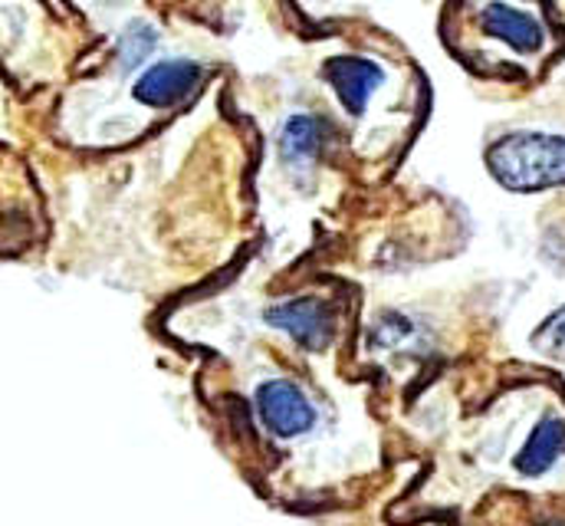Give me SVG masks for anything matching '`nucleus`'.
Returning <instances> with one entry per match:
<instances>
[{
  "label": "nucleus",
  "mask_w": 565,
  "mask_h": 526,
  "mask_svg": "<svg viewBox=\"0 0 565 526\" xmlns=\"http://www.w3.org/2000/svg\"><path fill=\"white\" fill-rule=\"evenodd\" d=\"M487 168L510 191L565 188V135L510 132L490 145Z\"/></svg>",
  "instance_id": "1"
},
{
  "label": "nucleus",
  "mask_w": 565,
  "mask_h": 526,
  "mask_svg": "<svg viewBox=\"0 0 565 526\" xmlns=\"http://www.w3.org/2000/svg\"><path fill=\"white\" fill-rule=\"evenodd\" d=\"M329 90L335 93L339 106L352 116L362 119L372 106V96L385 86L388 73L382 70V63L369 60V56H355V53H342L332 56L322 70Z\"/></svg>",
  "instance_id": "2"
},
{
  "label": "nucleus",
  "mask_w": 565,
  "mask_h": 526,
  "mask_svg": "<svg viewBox=\"0 0 565 526\" xmlns=\"http://www.w3.org/2000/svg\"><path fill=\"white\" fill-rule=\"evenodd\" d=\"M264 319L312 353L326 349L335 336V316L319 296H296V299L277 303L264 313Z\"/></svg>",
  "instance_id": "3"
},
{
  "label": "nucleus",
  "mask_w": 565,
  "mask_h": 526,
  "mask_svg": "<svg viewBox=\"0 0 565 526\" xmlns=\"http://www.w3.org/2000/svg\"><path fill=\"white\" fill-rule=\"evenodd\" d=\"M201 76L204 70L194 60H161L136 80L132 96L148 109H171L198 90Z\"/></svg>",
  "instance_id": "4"
},
{
  "label": "nucleus",
  "mask_w": 565,
  "mask_h": 526,
  "mask_svg": "<svg viewBox=\"0 0 565 526\" xmlns=\"http://www.w3.org/2000/svg\"><path fill=\"white\" fill-rule=\"evenodd\" d=\"M257 411L277 438H299L312 428L316 408L289 379H270L257 389Z\"/></svg>",
  "instance_id": "5"
},
{
  "label": "nucleus",
  "mask_w": 565,
  "mask_h": 526,
  "mask_svg": "<svg viewBox=\"0 0 565 526\" xmlns=\"http://www.w3.org/2000/svg\"><path fill=\"white\" fill-rule=\"evenodd\" d=\"M480 30L500 43H507L510 50L516 53H540L543 43H546V30L543 23L520 10V7H510L503 0H493L480 10Z\"/></svg>",
  "instance_id": "6"
},
{
  "label": "nucleus",
  "mask_w": 565,
  "mask_h": 526,
  "mask_svg": "<svg viewBox=\"0 0 565 526\" xmlns=\"http://www.w3.org/2000/svg\"><path fill=\"white\" fill-rule=\"evenodd\" d=\"M326 138H329L326 119L309 116V113H296V116H289V119L282 123L280 135H277V141H280V158L289 168H296V171L312 168V165L319 161L322 148H326Z\"/></svg>",
  "instance_id": "7"
},
{
  "label": "nucleus",
  "mask_w": 565,
  "mask_h": 526,
  "mask_svg": "<svg viewBox=\"0 0 565 526\" xmlns=\"http://www.w3.org/2000/svg\"><path fill=\"white\" fill-rule=\"evenodd\" d=\"M565 448V421L563 418H556V414H550V418H543L536 428H533V434L526 438V444H523V451L516 454V471L523 474V477H540V474H546L553 464H556V457H559V451Z\"/></svg>",
  "instance_id": "8"
},
{
  "label": "nucleus",
  "mask_w": 565,
  "mask_h": 526,
  "mask_svg": "<svg viewBox=\"0 0 565 526\" xmlns=\"http://www.w3.org/2000/svg\"><path fill=\"white\" fill-rule=\"evenodd\" d=\"M158 46V30L148 23V20H136L122 30L119 36V46H116V56H119V70L122 73H132L139 70L141 63L154 53Z\"/></svg>",
  "instance_id": "9"
},
{
  "label": "nucleus",
  "mask_w": 565,
  "mask_h": 526,
  "mask_svg": "<svg viewBox=\"0 0 565 526\" xmlns=\"http://www.w3.org/2000/svg\"><path fill=\"white\" fill-rule=\"evenodd\" d=\"M533 343H536V349L565 359V306L563 309H556V313L536 329V339H533Z\"/></svg>",
  "instance_id": "10"
},
{
  "label": "nucleus",
  "mask_w": 565,
  "mask_h": 526,
  "mask_svg": "<svg viewBox=\"0 0 565 526\" xmlns=\"http://www.w3.org/2000/svg\"><path fill=\"white\" fill-rule=\"evenodd\" d=\"M533 526H565V517H546V520H540V524Z\"/></svg>",
  "instance_id": "11"
}]
</instances>
